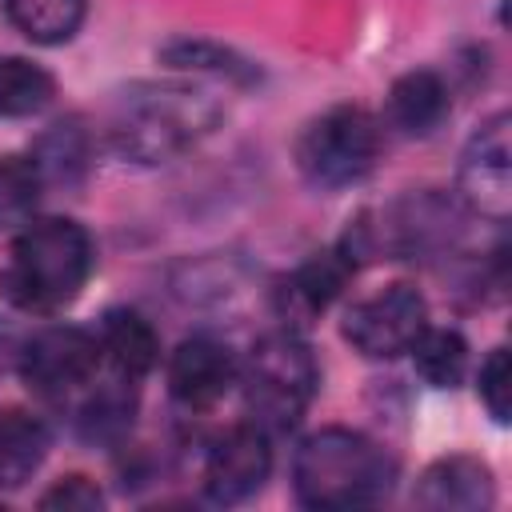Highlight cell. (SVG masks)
I'll use <instances>...</instances> for the list:
<instances>
[{
    "label": "cell",
    "mask_w": 512,
    "mask_h": 512,
    "mask_svg": "<svg viewBox=\"0 0 512 512\" xmlns=\"http://www.w3.org/2000/svg\"><path fill=\"white\" fill-rule=\"evenodd\" d=\"M224 120V104L188 80H136L108 108V144L132 164H164L196 148Z\"/></svg>",
    "instance_id": "cell-1"
},
{
    "label": "cell",
    "mask_w": 512,
    "mask_h": 512,
    "mask_svg": "<svg viewBox=\"0 0 512 512\" xmlns=\"http://www.w3.org/2000/svg\"><path fill=\"white\" fill-rule=\"evenodd\" d=\"M92 264L96 248L84 224L68 216L24 220V228L8 244L0 292L20 312H56L80 296L92 276Z\"/></svg>",
    "instance_id": "cell-2"
},
{
    "label": "cell",
    "mask_w": 512,
    "mask_h": 512,
    "mask_svg": "<svg viewBox=\"0 0 512 512\" xmlns=\"http://www.w3.org/2000/svg\"><path fill=\"white\" fill-rule=\"evenodd\" d=\"M396 484V460L356 428H320L296 444L292 488L304 508H368Z\"/></svg>",
    "instance_id": "cell-3"
},
{
    "label": "cell",
    "mask_w": 512,
    "mask_h": 512,
    "mask_svg": "<svg viewBox=\"0 0 512 512\" xmlns=\"http://www.w3.org/2000/svg\"><path fill=\"white\" fill-rule=\"evenodd\" d=\"M464 216L468 208L456 196L444 192H408L388 200L376 212H360L348 232H344V248L352 252V260H368V256H388V260H428V256H444L460 244L464 236Z\"/></svg>",
    "instance_id": "cell-4"
},
{
    "label": "cell",
    "mask_w": 512,
    "mask_h": 512,
    "mask_svg": "<svg viewBox=\"0 0 512 512\" xmlns=\"http://www.w3.org/2000/svg\"><path fill=\"white\" fill-rule=\"evenodd\" d=\"M248 420L264 432H288L308 412L320 388V364L296 328L264 332L240 364Z\"/></svg>",
    "instance_id": "cell-5"
},
{
    "label": "cell",
    "mask_w": 512,
    "mask_h": 512,
    "mask_svg": "<svg viewBox=\"0 0 512 512\" xmlns=\"http://www.w3.org/2000/svg\"><path fill=\"white\" fill-rule=\"evenodd\" d=\"M380 120L360 104H336L296 136V168L312 188L336 192L368 180L380 164Z\"/></svg>",
    "instance_id": "cell-6"
},
{
    "label": "cell",
    "mask_w": 512,
    "mask_h": 512,
    "mask_svg": "<svg viewBox=\"0 0 512 512\" xmlns=\"http://www.w3.org/2000/svg\"><path fill=\"white\" fill-rule=\"evenodd\" d=\"M100 340L80 324H48L20 344V380L40 400H68L84 392L100 368Z\"/></svg>",
    "instance_id": "cell-7"
},
{
    "label": "cell",
    "mask_w": 512,
    "mask_h": 512,
    "mask_svg": "<svg viewBox=\"0 0 512 512\" xmlns=\"http://www.w3.org/2000/svg\"><path fill=\"white\" fill-rule=\"evenodd\" d=\"M424 328H428V300L416 284H404V280L384 284L380 292L356 300L340 324L344 340L368 360L404 356Z\"/></svg>",
    "instance_id": "cell-8"
},
{
    "label": "cell",
    "mask_w": 512,
    "mask_h": 512,
    "mask_svg": "<svg viewBox=\"0 0 512 512\" xmlns=\"http://www.w3.org/2000/svg\"><path fill=\"white\" fill-rule=\"evenodd\" d=\"M512 116L492 112L468 136L456 168V200L492 224H504L512 212Z\"/></svg>",
    "instance_id": "cell-9"
},
{
    "label": "cell",
    "mask_w": 512,
    "mask_h": 512,
    "mask_svg": "<svg viewBox=\"0 0 512 512\" xmlns=\"http://www.w3.org/2000/svg\"><path fill=\"white\" fill-rule=\"evenodd\" d=\"M272 472V444L268 432L252 420L224 428L208 456H204V496L212 504H240L264 488Z\"/></svg>",
    "instance_id": "cell-10"
},
{
    "label": "cell",
    "mask_w": 512,
    "mask_h": 512,
    "mask_svg": "<svg viewBox=\"0 0 512 512\" xmlns=\"http://www.w3.org/2000/svg\"><path fill=\"white\" fill-rule=\"evenodd\" d=\"M356 276V260L344 244H332L324 252H312L304 264H296L276 288H272V308L284 320V328H308L316 316L332 308V300L348 288Z\"/></svg>",
    "instance_id": "cell-11"
},
{
    "label": "cell",
    "mask_w": 512,
    "mask_h": 512,
    "mask_svg": "<svg viewBox=\"0 0 512 512\" xmlns=\"http://www.w3.org/2000/svg\"><path fill=\"white\" fill-rule=\"evenodd\" d=\"M240 380L236 352L216 336H188L168 356V392L188 412L216 408Z\"/></svg>",
    "instance_id": "cell-12"
},
{
    "label": "cell",
    "mask_w": 512,
    "mask_h": 512,
    "mask_svg": "<svg viewBox=\"0 0 512 512\" xmlns=\"http://www.w3.org/2000/svg\"><path fill=\"white\" fill-rule=\"evenodd\" d=\"M416 504L432 512H480L496 504L492 468L480 456H440L416 480Z\"/></svg>",
    "instance_id": "cell-13"
},
{
    "label": "cell",
    "mask_w": 512,
    "mask_h": 512,
    "mask_svg": "<svg viewBox=\"0 0 512 512\" xmlns=\"http://www.w3.org/2000/svg\"><path fill=\"white\" fill-rule=\"evenodd\" d=\"M448 108H452V92H448L444 76L432 68L396 76L384 96V120L400 136H432L444 124Z\"/></svg>",
    "instance_id": "cell-14"
},
{
    "label": "cell",
    "mask_w": 512,
    "mask_h": 512,
    "mask_svg": "<svg viewBox=\"0 0 512 512\" xmlns=\"http://www.w3.org/2000/svg\"><path fill=\"white\" fill-rule=\"evenodd\" d=\"M100 356L124 380H144L160 364V336L136 308H108L96 324Z\"/></svg>",
    "instance_id": "cell-15"
},
{
    "label": "cell",
    "mask_w": 512,
    "mask_h": 512,
    "mask_svg": "<svg viewBox=\"0 0 512 512\" xmlns=\"http://www.w3.org/2000/svg\"><path fill=\"white\" fill-rule=\"evenodd\" d=\"M48 424L36 412L24 408H4L0 412V488H24L44 456H48Z\"/></svg>",
    "instance_id": "cell-16"
},
{
    "label": "cell",
    "mask_w": 512,
    "mask_h": 512,
    "mask_svg": "<svg viewBox=\"0 0 512 512\" xmlns=\"http://www.w3.org/2000/svg\"><path fill=\"white\" fill-rule=\"evenodd\" d=\"M160 64H168L172 72H196V76H220V80H228V84H256L260 80V68L244 56V52H236V48H228V44H220V40H204V36H172L168 44H160Z\"/></svg>",
    "instance_id": "cell-17"
},
{
    "label": "cell",
    "mask_w": 512,
    "mask_h": 512,
    "mask_svg": "<svg viewBox=\"0 0 512 512\" xmlns=\"http://www.w3.org/2000/svg\"><path fill=\"white\" fill-rule=\"evenodd\" d=\"M136 380H124V376H112L104 380L100 388H92L80 408H76V428L84 440L92 444H116L128 436L132 428V416H136V392H132Z\"/></svg>",
    "instance_id": "cell-18"
},
{
    "label": "cell",
    "mask_w": 512,
    "mask_h": 512,
    "mask_svg": "<svg viewBox=\"0 0 512 512\" xmlns=\"http://www.w3.org/2000/svg\"><path fill=\"white\" fill-rule=\"evenodd\" d=\"M0 8L20 36L44 48L68 44L88 16V0H0Z\"/></svg>",
    "instance_id": "cell-19"
},
{
    "label": "cell",
    "mask_w": 512,
    "mask_h": 512,
    "mask_svg": "<svg viewBox=\"0 0 512 512\" xmlns=\"http://www.w3.org/2000/svg\"><path fill=\"white\" fill-rule=\"evenodd\" d=\"M56 96V80L28 56H0V120H28Z\"/></svg>",
    "instance_id": "cell-20"
},
{
    "label": "cell",
    "mask_w": 512,
    "mask_h": 512,
    "mask_svg": "<svg viewBox=\"0 0 512 512\" xmlns=\"http://www.w3.org/2000/svg\"><path fill=\"white\" fill-rule=\"evenodd\" d=\"M48 184H80V176L88 172V132L80 128V120H56L48 132H40V140L28 152Z\"/></svg>",
    "instance_id": "cell-21"
},
{
    "label": "cell",
    "mask_w": 512,
    "mask_h": 512,
    "mask_svg": "<svg viewBox=\"0 0 512 512\" xmlns=\"http://www.w3.org/2000/svg\"><path fill=\"white\" fill-rule=\"evenodd\" d=\"M408 352L416 360V372L432 388H456L468 376V340L456 328H432L428 324Z\"/></svg>",
    "instance_id": "cell-22"
},
{
    "label": "cell",
    "mask_w": 512,
    "mask_h": 512,
    "mask_svg": "<svg viewBox=\"0 0 512 512\" xmlns=\"http://www.w3.org/2000/svg\"><path fill=\"white\" fill-rule=\"evenodd\" d=\"M476 392L480 404L488 408V416L496 424H508L512 412V364H508V348H492L476 372Z\"/></svg>",
    "instance_id": "cell-23"
},
{
    "label": "cell",
    "mask_w": 512,
    "mask_h": 512,
    "mask_svg": "<svg viewBox=\"0 0 512 512\" xmlns=\"http://www.w3.org/2000/svg\"><path fill=\"white\" fill-rule=\"evenodd\" d=\"M36 504L40 508H60V512H92V508H104V492L88 476H64Z\"/></svg>",
    "instance_id": "cell-24"
},
{
    "label": "cell",
    "mask_w": 512,
    "mask_h": 512,
    "mask_svg": "<svg viewBox=\"0 0 512 512\" xmlns=\"http://www.w3.org/2000/svg\"><path fill=\"white\" fill-rule=\"evenodd\" d=\"M20 344H24V336H20L16 328L0 324V376L16 372V364H20Z\"/></svg>",
    "instance_id": "cell-25"
}]
</instances>
